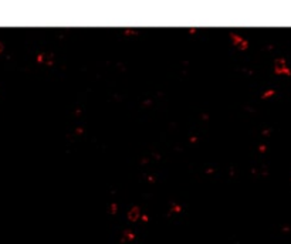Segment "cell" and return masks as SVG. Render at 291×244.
<instances>
[{
	"label": "cell",
	"mask_w": 291,
	"mask_h": 244,
	"mask_svg": "<svg viewBox=\"0 0 291 244\" xmlns=\"http://www.w3.org/2000/svg\"><path fill=\"white\" fill-rule=\"evenodd\" d=\"M3 50H5V43H3V41H0V54L3 53Z\"/></svg>",
	"instance_id": "obj_2"
},
{
	"label": "cell",
	"mask_w": 291,
	"mask_h": 244,
	"mask_svg": "<svg viewBox=\"0 0 291 244\" xmlns=\"http://www.w3.org/2000/svg\"><path fill=\"white\" fill-rule=\"evenodd\" d=\"M136 214H138V209L135 207V209H132V210H131V213H129V217H131V219H136Z\"/></svg>",
	"instance_id": "obj_1"
}]
</instances>
